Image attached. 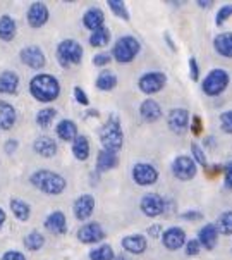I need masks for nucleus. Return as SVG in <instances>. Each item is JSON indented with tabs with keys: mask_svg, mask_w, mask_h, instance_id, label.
Segmentation results:
<instances>
[{
	"mask_svg": "<svg viewBox=\"0 0 232 260\" xmlns=\"http://www.w3.org/2000/svg\"><path fill=\"white\" fill-rule=\"evenodd\" d=\"M29 93L38 102L50 104L59 99L60 95V83L52 74H36L29 81Z\"/></svg>",
	"mask_w": 232,
	"mask_h": 260,
	"instance_id": "obj_1",
	"label": "nucleus"
},
{
	"mask_svg": "<svg viewBox=\"0 0 232 260\" xmlns=\"http://www.w3.org/2000/svg\"><path fill=\"white\" fill-rule=\"evenodd\" d=\"M29 181H31L34 188H38L45 195H60L67 186L62 176L47 169H40L36 173H33L29 176Z\"/></svg>",
	"mask_w": 232,
	"mask_h": 260,
	"instance_id": "obj_2",
	"label": "nucleus"
},
{
	"mask_svg": "<svg viewBox=\"0 0 232 260\" xmlns=\"http://www.w3.org/2000/svg\"><path fill=\"white\" fill-rule=\"evenodd\" d=\"M100 143L103 150H110V152H119L124 145V131L121 127L119 117L110 116L103 122L102 129H100Z\"/></svg>",
	"mask_w": 232,
	"mask_h": 260,
	"instance_id": "obj_3",
	"label": "nucleus"
},
{
	"mask_svg": "<svg viewBox=\"0 0 232 260\" xmlns=\"http://www.w3.org/2000/svg\"><path fill=\"white\" fill-rule=\"evenodd\" d=\"M139 50H141V43L134 37H131V35H126V37H121L115 42V45L112 48V57L117 62L128 64L136 59Z\"/></svg>",
	"mask_w": 232,
	"mask_h": 260,
	"instance_id": "obj_4",
	"label": "nucleus"
},
{
	"mask_svg": "<svg viewBox=\"0 0 232 260\" xmlns=\"http://www.w3.org/2000/svg\"><path fill=\"white\" fill-rule=\"evenodd\" d=\"M57 60L62 68H71V66H78L83 60V47L76 40H62L57 47Z\"/></svg>",
	"mask_w": 232,
	"mask_h": 260,
	"instance_id": "obj_5",
	"label": "nucleus"
},
{
	"mask_svg": "<svg viewBox=\"0 0 232 260\" xmlns=\"http://www.w3.org/2000/svg\"><path fill=\"white\" fill-rule=\"evenodd\" d=\"M229 81H230L229 73L222 68H217L205 76V79L201 81V90H203L208 96H218L227 90Z\"/></svg>",
	"mask_w": 232,
	"mask_h": 260,
	"instance_id": "obj_6",
	"label": "nucleus"
},
{
	"mask_svg": "<svg viewBox=\"0 0 232 260\" xmlns=\"http://www.w3.org/2000/svg\"><path fill=\"white\" fill-rule=\"evenodd\" d=\"M167 85V76L160 71H151L146 73L139 78L138 86L144 95H153L159 93L160 90H164V86Z\"/></svg>",
	"mask_w": 232,
	"mask_h": 260,
	"instance_id": "obj_7",
	"label": "nucleus"
},
{
	"mask_svg": "<svg viewBox=\"0 0 232 260\" xmlns=\"http://www.w3.org/2000/svg\"><path fill=\"white\" fill-rule=\"evenodd\" d=\"M172 173L181 181H191L196 176V173H198V167H196V162L192 160V157L179 155L172 162Z\"/></svg>",
	"mask_w": 232,
	"mask_h": 260,
	"instance_id": "obj_8",
	"label": "nucleus"
},
{
	"mask_svg": "<svg viewBox=\"0 0 232 260\" xmlns=\"http://www.w3.org/2000/svg\"><path fill=\"white\" fill-rule=\"evenodd\" d=\"M133 179L139 186H151L159 181V171L148 162H138L133 167Z\"/></svg>",
	"mask_w": 232,
	"mask_h": 260,
	"instance_id": "obj_9",
	"label": "nucleus"
},
{
	"mask_svg": "<svg viewBox=\"0 0 232 260\" xmlns=\"http://www.w3.org/2000/svg\"><path fill=\"white\" fill-rule=\"evenodd\" d=\"M141 212L148 217H157L165 212V200L157 193H146L141 200H139Z\"/></svg>",
	"mask_w": 232,
	"mask_h": 260,
	"instance_id": "obj_10",
	"label": "nucleus"
},
{
	"mask_svg": "<svg viewBox=\"0 0 232 260\" xmlns=\"http://www.w3.org/2000/svg\"><path fill=\"white\" fill-rule=\"evenodd\" d=\"M19 59L21 62L26 64L28 68L34 69V71H38V69H42L43 66H45V54H43V50L40 47L36 45H29V47H24L23 50L19 52Z\"/></svg>",
	"mask_w": 232,
	"mask_h": 260,
	"instance_id": "obj_11",
	"label": "nucleus"
},
{
	"mask_svg": "<svg viewBox=\"0 0 232 260\" xmlns=\"http://www.w3.org/2000/svg\"><path fill=\"white\" fill-rule=\"evenodd\" d=\"M48 17H50V11L43 2H34L29 6L28 12H26V19H28V24L31 28L38 29L42 26H45L48 23Z\"/></svg>",
	"mask_w": 232,
	"mask_h": 260,
	"instance_id": "obj_12",
	"label": "nucleus"
},
{
	"mask_svg": "<svg viewBox=\"0 0 232 260\" xmlns=\"http://www.w3.org/2000/svg\"><path fill=\"white\" fill-rule=\"evenodd\" d=\"M93 210H95V198L93 195H90V193H85V195L78 197L72 205L74 217H76L78 221H88L91 217V214H93Z\"/></svg>",
	"mask_w": 232,
	"mask_h": 260,
	"instance_id": "obj_13",
	"label": "nucleus"
},
{
	"mask_svg": "<svg viewBox=\"0 0 232 260\" xmlns=\"http://www.w3.org/2000/svg\"><path fill=\"white\" fill-rule=\"evenodd\" d=\"M167 124L170 131H174L176 135H182L189 127V112L186 109H172L167 116Z\"/></svg>",
	"mask_w": 232,
	"mask_h": 260,
	"instance_id": "obj_14",
	"label": "nucleus"
},
{
	"mask_svg": "<svg viewBox=\"0 0 232 260\" xmlns=\"http://www.w3.org/2000/svg\"><path fill=\"white\" fill-rule=\"evenodd\" d=\"M103 236H105V233L98 222H88V224H85V226H81L80 231H78V240L85 245L98 243V241L103 240Z\"/></svg>",
	"mask_w": 232,
	"mask_h": 260,
	"instance_id": "obj_15",
	"label": "nucleus"
},
{
	"mask_svg": "<svg viewBox=\"0 0 232 260\" xmlns=\"http://www.w3.org/2000/svg\"><path fill=\"white\" fill-rule=\"evenodd\" d=\"M162 243L167 250H179L186 245V233L184 229L174 226V228H169L167 231H164L162 235Z\"/></svg>",
	"mask_w": 232,
	"mask_h": 260,
	"instance_id": "obj_16",
	"label": "nucleus"
},
{
	"mask_svg": "<svg viewBox=\"0 0 232 260\" xmlns=\"http://www.w3.org/2000/svg\"><path fill=\"white\" fill-rule=\"evenodd\" d=\"M198 241L205 250H213L218 243V229L215 224H205L198 233Z\"/></svg>",
	"mask_w": 232,
	"mask_h": 260,
	"instance_id": "obj_17",
	"label": "nucleus"
},
{
	"mask_svg": "<svg viewBox=\"0 0 232 260\" xmlns=\"http://www.w3.org/2000/svg\"><path fill=\"white\" fill-rule=\"evenodd\" d=\"M122 248L126 250L128 253H133V255H139L143 253L144 250L148 248V241L146 238L143 235H129V236H124L121 241Z\"/></svg>",
	"mask_w": 232,
	"mask_h": 260,
	"instance_id": "obj_18",
	"label": "nucleus"
},
{
	"mask_svg": "<svg viewBox=\"0 0 232 260\" xmlns=\"http://www.w3.org/2000/svg\"><path fill=\"white\" fill-rule=\"evenodd\" d=\"M45 228L54 235H65L67 233V219H65V214L60 212V210H55L52 212L48 217L45 219Z\"/></svg>",
	"mask_w": 232,
	"mask_h": 260,
	"instance_id": "obj_19",
	"label": "nucleus"
},
{
	"mask_svg": "<svg viewBox=\"0 0 232 260\" xmlns=\"http://www.w3.org/2000/svg\"><path fill=\"white\" fill-rule=\"evenodd\" d=\"M83 24H85L86 29H90V31H96V29L103 28L105 26V14L102 9L98 7H91L88 11L85 12V16H83Z\"/></svg>",
	"mask_w": 232,
	"mask_h": 260,
	"instance_id": "obj_20",
	"label": "nucleus"
},
{
	"mask_svg": "<svg viewBox=\"0 0 232 260\" xmlns=\"http://www.w3.org/2000/svg\"><path fill=\"white\" fill-rule=\"evenodd\" d=\"M117 166H119V155L115 152L103 148L100 150L98 155H96V169H98V173H107V171H112Z\"/></svg>",
	"mask_w": 232,
	"mask_h": 260,
	"instance_id": "obj_21",
	"label": "nucleus"
},
{
	"mask_svg": "<svg viewBox=\"0 0 232 260\" xmlns=\"http://www.w3.org/2000/svg\"><path fill=\"white\" fill-rule=\"evenodd\" d=\"M139 114H141V119L146 122H155L159 121L162 116V107L159 105V102L151 99H146L144 102H141L139 105Z\"/></svg>",
	"mask_w": 232,
	"mask_h": 260,
	"instance_id": "obj_22",
	"label": "nucleus"
},
{
	"mask_svg": "<svg viewBox=\"0 0 232 260\" xmlns=\"http://www.w3.org/2000/svg\"><path fill=\"white\" fill-rule=\"evenodd\" d=\"M33 150L40 157L50 158V157H54L57 153V143H55V140L50 138V136H40L38 140H34Z\"/></svg>",
	"mask_w": 232,
	"mask_h": 260,
	"instance_id": "obj_23",
	"label": "nucleus"
},
{
	"mask_svg": "<svg viewBox=\"0 0 232 260\" xmlns=\"http://www.w3.org/2000/svg\"><path fill=\"white\" fill-rule=\"evenodd\" d=\"M16 109L6 100H0V129H12L16 124Z\"/></svg>",
	"mask_w": 232,
	"mask_h": 260,
	"instance_id": "obj_24",
	"label": "nucleus"
},
{
	"mask_svg": "<svg viewBox=\"0 0 232 260\" xmlns=\"http://www.w3.org/2000/svg\"><path fill=\"white\" fill-rule=\"evenodd\" d=\"M55 133L62 142H74V140L78 138V126L71 119H62V121L57 124Z\"/></svg>",
	"mask_w": 232,
	"mask_h": 260,
	"instance_id": "obj_25",
	"label": "nucleus"
},
{
	"mask_svg": "<svg viewBox=\"0 0 232 260\" xmlns=\"http://www.w3.org/2000/svg\"><path fill=\"white\" fill-rule=\"evenodd\" d=\"M19 86V76L12 71H4L0 73V93L4 95H12L17 91Z\"/></svg>",
	"mask_w": 232,
	"mask_h": 260,
	"instance_id": "obj_26",
	"label": "nucleus"
},
{
	"mask_svg": "<svg viewBox=\"0 0 232 260\" xmlns=\"http://www.w3.org/2000/svg\"><path fill=\"white\" fill-rule=\"evenodd\" d=\"M213 47L222 57L232 59V33H220L213 38Z\"/></svg>",
	"mask_w": 232,
	"mask_h": 260,
	"instance_id": "obj_27",
	"label": "nucleus"
},
{
	"mask_svg": "<svg viewBox=\"0 0 232 260\" xmlns=\"http://www.w3.org/2000/svg\"><path fill=\"white\" fill-rule=\"evenodd\" d=\"M16 31H17L16 21L9 14L0 16V40L2 42H12L16 37Z\"/></svg>",
	"mask_w": 232,
	"mask_h": 260,
	"instance_id": "obj_28",
	"label": "nucleus"
},
{
	"mask_svg": "<svg viewBox=\"0 0 232 260\" xmlns=\"http://www.w3.org/2000/svg\"><path fill=\"white\" fill-rule=\"evenodd\" d=\"M9 209H11V212L14 214V217L17 221H21V222L28 221L29 215H31V207H29V204L24 200H19V198H12Z\"/></svg>",
	"mask_w": 232,
	"mask_h": 260,
	"instance_id": "obj_29",
	"label": "nucleus"
},
{
	"mask_svg": "<svg viewBox=\"0 0 232 260\" xmlns=\"http://www.w3.org/2000/svg\"><path fill=\"white\" fill-rule=\"evenodd\" d=\"M72 153L78 160H86L90 157V140L85 135H78L72 142Z\"/></svg>",
	"mask_w": 232,
	"mask_h": 260,
	"instance_id": "obj_30",
	"label": "nucleus"
},
{
	"mask_svg": "<svg viewBox=\"0 0 232 260\" xmlns=\"http://www.w3.org/2000/svg\"><path fill=\"white\" fill-rule=\"evenodd\" d=\"M96 88L102 91H110L117 86V76L112 71H102L96 78Z\"/></svg>",
	"mask_w": 232,
	"mask_h": 260,
	"instance_id": "obj_31",
	"label": "nucleus"
},
{
	"mask_svg": "<svg viewBox=\"0 0 232 260\" xmlns=\"http://www.w3.org/2000/svg\"><path fill=\"white\" fill-rule=\"evenodd\" d=\"M108 42H110V31H108L105 26L100 29H96V31H93L90 37V45L96 47V48H102L105 45H108Z\"/></svg>",
	"mask_w": 232,
	"mask_h": 260,
	"instance_id": "obj_32",
	"label": "nucleus"
},
{
	"mask_svg": "<svg viewBox=\"0 0 232 260\" xmlns=\"http://www.w3.org/2000/svg\"><path fill=\"white\" fill-rule=\"evenodd\" d=\"M43 245H45V236L40 231H31L24 238V246L29 252H38Z\"/></svg>",
	"mask_w": 232,
	"mask_h": 260,
	"instance_id": "obj_33",
	"label": "nucleus"
},
{
	"mask_svg": "<svg viewBox=\"0 0 232 260\" xmlns=\"http://www.w3.org/2000/svg\"><path fill=\"white\" fill-rule=\"evenodd\" d=\"M217 229H218V235H224V236L232 235V210H227V212L220 214V217L217 221Z\"/></svg>",
	"mask_w": 232,
	"mask_h": 260,
	"instance_id": "obj_34",
	"label": "nucleus"
},
{
	"mask_svg": "<svg viewBox=\"0 0 232 260\" xmlns=\"http://www.w3.org/2000/svg\"><path fill=\"white\" fill-rule=\"evenodd\" d=\"M113 250L110 245H100L90 252V260H113Z\"/></svg>",
	"mask_w": 232,
	"mask_h": 260,
	"instance_id": "obj_35",
	"label": "nucleus"
},
{
	"mask_svg": "<svg viewBox=\"0 0 232 260\" xmlns=\"http://www.w3.org/2000/svg\"><path fill=\"white\" fill-rule=\"evenodd\" d=\"M57 116V111L54 107H45L36 114V124L40 127H48L54 122V119Z\"/></svg>",
	"mask_w": 232,
	"mask_h": 260,
	"instance_id": "obj_36",
	"label": "nucleus"
},
{
	"mask_svg": "<svg viewBox=\"0 0 232 260\" xmlns=\"http://www.w3.org/2000/svg\"><path fill=\"white\" fill-rule=\"evenodd\" d=\"M108 9L115 14L117 17H121V19L124 21H129V11L128 7H126V2H122V0H108Z\"/></svg>",
	"mask_w": 232,
	"mask_h": 260,
	"instance_id": "obj_37",
	"label": "nucleus"
},
{
	"mask_svg": "<svg viewBox=\"0 0 232 260\" xmlns=\"http://www.w3.org/2000/svg\"><path fill=\"white\" fill-rule=\"evenodd\" d=\"M191 153H192V160H195L196 164H200L201 167H203V169L208 166L207 155H205L203 148H201L198 143H191Z\"/></svg>",
	"mask_w": 232,
	"mask_h": 260,
	"instance_id": "obj_38",
	"label": "nucleus"
},
{
	"mask_svg": "<svg viewBox=\"0 0 232 260\" xmlns=\"http://www.w3.org/2000/svg\"><path fill=\"white\" fill-rule=\"evenodd\" d=\"M232 17V4H227V6H222L218 9L217 12V17H215V24L217 26H222L225 23L227 19H230Z\"/></svg>",
	"mask_w": 232,
	"mask_h": 260,
	"instance_id": "obj_39",
	"label": "nucleus"
},
{
	"mask_svg": "<svg viewBox=\"0 0 232 260\" xmlns=\"http://www.w3.org/2000/svg\"><path fill=\"white\" fill-rule=\"evenodd\" d=\"M220 127L227 135H232V109L220 114Z\"/></svg>",
	"mask_w": 232,
	"mask_h": 260,
	"instance_id": "obj_40",
	"label": "nucleus"
},
{
	"mask_svg": "<svg viewBox=\"0 0 232 260\" xmlns=\"http://www.w3.org/2000/svg\"><path fill=\"white\" fill-rule=\"evenodd\" d=\"M112 60V54H105V52H102V54H96L93 57V64L96 66V68H103V66H108Z\"/></svg>",
	"mask_w": 232,
	"mask_h": 260,
	"instance_id": "obj_41",
	"label": "nucleus"
},
{
	"mask_svg": "<svg viewBox=\"0 0 232 260\" xmlns=\"http://www.w3.org/2000/svg\"><path fill=\"white\" fill-rule=\"evenodd\" d=\"M72 93H74V99H76V102H78V104H81V105H88V104H90L88 95L85 93V90H83L81 86H76V88H74Z\"/></svg>",
	"mask_w": 232,
	"mask_h": 260,
	"instance_id": "obj_42",
	"label": "nucleus"
},
{
	"mask_svg": "<svg viewBox=\"0 0 232 260\" xmlns=\"http://www.w3.org/2000/svg\"><path fill=\"white\" fill-rule=\"evenodd\" d=\"M186 255H191V257H195V255H198L200 253V248H201V245H200V241L198 240H189V241H186Z\"/></svg>",
	"mask_w": 232,
	"mask_h": 260,
	"instance_id": "obj_43",
	"label": "nucleus"
},
{
	"mask_svg": "<svg viewBox=\"0 0 232 260\" xmlns=\"http://www.w3.org/2000/svg\"><path fill=\"white\" fill-rule=\"evenodd\" d=\"M224 186L227 189H232V160L224 166Z\"/></svg>",
	"mask_w": 232,
	"mask_h": 260,
	"instance_id": "obj_44",
	"label": "nucleus"
},
{
	"mask_svg": "<svg viewBox=\"0 0 232 260\" xmlns=\"http://www.w3.org/2000/svg\"><path fill=\"white\" fill-rule=\"evenodd\" d=\"M181 219L182 221H200V219H203V214L200 210H187V212L181 214Z\"/></svg>",
	"mask_w": 232,
	"mask_h": 260,
	"instance_id": "obj_45",
	"label": "nucleus"
},
{
	"mask_svg": "<svg viewBox=\"0 0 232 260\" xmlns=\"http://www.w3.org/2000/svg\"><path fill=\"white\" fill-rule=\"evenodd\" d=\"M189 71H191L192 81H198V79H200V66H198V62H196L195 57H191V59H189Z\"/></svg>",
	"mask_w": 232,
	"mask_h": 260,
	"instance_id": "obj_46",
	"label": "nucleus"
},
{
	"mask_svg": "<svg viewBox=\"0 0 232 260\" xmlns=\"http://www.w3.org/2000/svg\"><path fill=\"white\" fill-rule=\"evenodd\" d=\"M0 260H26L24 253L21 252H16V250H9V252H6L0 257Z\"/></svg>",
	"mask_w": 232,
	"mask_h": 260,
	"instance_id": "obj_47",
	"label": "nucleus"
},
{
	"mask_svg": "<svg viewBox=\"0 0 232 260\" xmlns=\"http://www.w3.org/2000/svg\"><path fill=\"white\" fill-rule=\"evenodd\" d=\"M191 129H192V135H195V136L201 135V131H203V121H201V117H200V116H195V117H192V126H191Z\"/></svg>",
	"mask_w": 232,
	"mask_h": 260,
	"instance_id": "obj_48",
	"label": "nucleus"
},
{
	"mask_svg": "<svg viewBox=\"0 0 232 260\" xmlns=\"http://www.w3.org/2000/svg\"><path fill=\"white\" fill-rule=\"evenodd\" d=\"M17 140H14V138H11V140H7L6 142V145H4V150H6L7 153H14L16 152V148H17Z\"/></svg>",
	"mask_w": 232,
	"mask_h": 260,
	"instance_id": "obj_49",
	"label": "nucleus"
},
{
	"mask_svg": "<svg viewBox=\"0 0 232 260\" xmlns=\"http://www.w3.org/2000/svg\"><path fill=\"white\" fill-rule=\"evenodd\" d=\"M162 235H164V231H162L160 224H153V226L148 229V236H151V238H159Z\"/></svg>",
	"mask_w": 232,
	"mask_h": 260,
	"instance_id": "obj_50",
	"label": "nucleus"
},
{
	"mask_svg": "<svg viewBox=\"0 0 232 260\" xmlns=\"http://www.w3.org/2000/svg\"><path fill=\"white\" fill-rule=\"evenodd\" d=\"M222 169H224V167L218 166V164H215V166H207V167H205V171H207V174L210 176V178H212V176L215 178V176H217L218 173H220Z\"/></svg>",
	"mask_w": 232,
	"mask_h": 260,
	"instance_id": "obj_51",
	"label": "nucleus"
},
{
	"mask_svg": "<svg viewBox=\"0 0 232 260\" xmlns=\"http://www.w3.org/2000/svg\"><path fill=\"white\" fill-rule=\"evenodd\" d=\"M198 6L203 7V9H208V7L213 6V2H212V0H198Z\"/></svg>",
	"mask_w": 232,
	"mask_h": 260,
	"instance_id": "obj_52",
	"label": "nucleus"
},
{
	"mask_svg": "<svg viewBox=\"0 0 232 260\" xmlns=\"http://www.w3.org/2000/svg\"><path fill=\"white\" fill-rule=\"evenodd\" d=\"M6 212H4V209H0V229H2V226H4V222H6Z\"/></svg>",
	"mask_w": 232,
	"mask_h": 260,
	"instance_id": "obj_53",
	"label": "nucleus"
},
{
	"mask_svg": "<svg viewBox=\"0 0 232 260\" xmlns=\"http://www.w3.org/2000/svg\"><path fill=\"white\" fill-rule=\"evenodd\" d=\"M113 260H131V258L128 257V255H117V257L113 258Z\"/></svg>",
	"mask_w": 232,
	"mask_h": 260,
	"instance_id": "obj_54",
	"label": "nucleus"
}]
</instances>
